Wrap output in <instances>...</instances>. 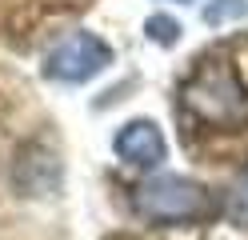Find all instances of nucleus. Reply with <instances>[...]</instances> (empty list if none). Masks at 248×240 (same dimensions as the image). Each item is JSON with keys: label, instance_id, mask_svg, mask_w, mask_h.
Returning a JSON list of instances; mask_svg holds the SVG:
<instances>
[{"label": "nucleus", "instance_id": "nucleus-1", "mask_svg": "<svg viewBox=\"0 0 248 240\" xmlns=\"http://www.w3.org/2000/svg\"><path fill=\"white\" fill-rule=\"evenodd\" d=\"M184 112L212 132H240L248 128V84L228 56H212L184 84Z\"/></svg>", "mask_w": 248, "mask_h": 240}, {"label": "nucleus", "instance_id": "nucleus-2", "mask_svg": "<svg viewBox=\"0 0 248 240\" xmlns=\"http://www.w3.org/2000/svg\"><path fill=\"white\" fill-rule=\"evenodd\" d=\"M132 208L152 224H188L212 212V196L208 188L180 172H160L144 180L132 196Z\"/></svg>", "mask_w": 248, "mask_h": 240}, {"label": "nucleus", "instance_id": "nucleus-3", "mask_svg": "<svg viewBox=\"0 0 248 240\" xmlns=\"http://www.w3.org/2000/svg\"><path fill=\"white\" fill-rule=\"evenodd\" d=\"M112 64V44L96 32H68L44 52V76L56 84H88Z\"/></svg>", "mask_w": 248, "mask_h": 240}, {"label": "nucleus", "instance_id": "nucleus-4", "mask_svg": "<svg viewBox=\"0 0 248 240\" xmlns=\"http://www.w3.org/2000/svg\"><path fill=\"white\" fill-rule=\"evenodd\" d=\"M60 156L44 144H24L12 160V184H16L20 196H52L60 188Z\"/></svg>", "mask_w": 248, "mask_h": 240}, {"label": "nucleus", "instance_id": "nucleus-5", "mask_svg": "<svg viewBox=\"0 0 248 240\" xmlns=\"http://www.w3.org/2000/svg\"><path fill=\"white\" fill-rule=\"evenodd\" d=\"M112 148H116V156L124 160V164H132V168H160L168 160V140L160 132V124L144 120V116L120 124Z\"/></svg>", "mask_w": 248, "mask_h": 240}, {"label": "nucleus", "instance_id": "nucleus-6", "mask_svg": "<svg viewBox=\"0 0 248 240\" xmlns=\"http://www.w3.org/2000/svg\"><path fill=\"white\" fill-rule=\"evenodd\" d=\"M144 32H148L152 44L172 48V44L180 40V20H176V16H164V12H152L148 20H144Z\"/></svg>", "mask_w": 248, "mask_h": 240}, {"label": "nucleus", "instance_id": "nucleus-7", "mask_svg": "<svg viewBox=\"0 0 248 240\" xmlns=\"http://www.w3.org/2000/svg\"><path fill=\"white\" fill-rule=\"evenodd\" d=\"M248 12V4H244V0H232V4H228V0H220V4H212L208 12H204V20H224V16H228V20H232V16H244Z\"/></svg>", "mask_w": 248, "mask_h": 240}, {"label": "nucleus", "instance_id": "nucleus-8", "mask_svg": "<svg viewBox=\"0 0 248 240\" xmlns=\"http://www.w3.org/2000/svg\"><path fill=\"white\" fill-rule=\"evenodd\" d=\"M180 4H188V0H180Z\"/></svg>", "mask_w": 248, "mask_h": 240}]
</instances>
